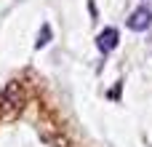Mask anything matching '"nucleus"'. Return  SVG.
Masks as SVG:
<instances>
[{
	"instance_id": "5",
	"label": "nucleus",
	"mask_w": 152,
	"mask_h": 147,
	"mask_svg": "<svg viewBox=\"0 0 152 147\" xmlns=\"http://www.w3.org/2000/svg\"><path fill=\"white\" fill-rule=\"evenodd\" d=\"M144 5H152V0H144Z\"/></svg>"
},
{
	"instance_id": "4",
	"label": "nucleus",
	"mask_w": 152,
	"mask_h": 147,
	"mask_svg": "<svg viewBox=\"0 0 152 147\" xmlns=\"http://www.w3.org/2000/svg\"><path fill=\"white\" fill-rule=\"evenodd\" d=\"M48 43H51V24L45 21V24L40 27V32H37V40H35V48L40 51V48H45Z\"/></svg>"
},
{
	"instance_id": "2",
	"label": "nucleus",
	"mask_w": 152,
	"mask_h": 147,
	"mask_svg": "<svg viewBox=\"0 0 152 147\" xmlns=\"http://www.w3.org/2000/svg\"><path fill=\"white\" fill-rule=\"evenodd\" d=\"M120 43V32L115 29V27H107V29H102L99 35H96V48L102 51V54H110V51H115V46Z\"/></svg>"
},
{
	"instance_id": "3",
	"label": "nucleus",
	"mask_w": 152,
	"mask_h": 147,
	"mask_svg": "<svg viewBox=\"0 0 152 147\" xmlns=\"http://www.w3.org/2000/svg\"><path fill=\"white\" fill-rule=\"evenodd\" d=\"M19 102H21V88H19L16 80H11L3 91V104L5 107H19Z\"/></svg>"
},
{
	"instance_id": "1",
	"label": "nucleus",
	"mask_w": 152,
	"mask_h": 147,
	"mask_svg": "<svg viewBox=\"0 0 152 147\" xmlns=\"http://www.w3.org/2000/svg\"><path fill=\"white\" fill-rule=\"evenodd\" d=\"M126 24H128V29H134V32L150 29L152 27V8L150 5H139L136 11H131V16L126 19Z\"/></svg>"
}]
</instances>
